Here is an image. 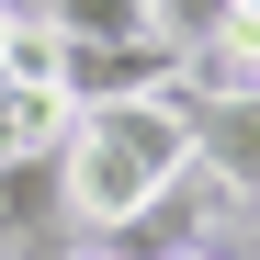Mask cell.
Listing matches in <instances>:
<instances>
[{
	"mask_svg": "<svg viewBox=\"0 0 260 260\" xmlns=\"http://www.w3.org/2000/svg\"><path fill=\"white\" fill-rule=\"evenodd\" d=\"M0 12H34V0H0Z\"/></svg>",
	"mask_w": 260,
	"mask_h": 260,
	"instance_id": "8",
	"label": "cell"
},
{
	"mask_svg": "<svg viewBox=\"0 0 260 260\" xmlns=\"http://www.w3.org/2000/svg\"><path fill=\"white\" fill-rule=\"evenodd\" d=\"M181 147H192V181L260 204V91H238V102H181Z\"/></svg>",
	"mask_w": 260,
	"mask_h": 260,
	"instance_id": "3",
	"label": "cell"
},
{
	"mask_svg": "<svg viewBox=\"0 0 260 260\" xmlns=\"http://www.w3.org/2000/svg\"><path fill=\"white\" fill-rule=\"evenodd\" d=\"M91 260H102V249H91Z\"/></svg>",
	"mask_w": 260,
	"mask_h": 260,
	"instance_id": "11",
	"label": "cell"
},
{
	"mask_svg": "<svg viewBox=\"0 0 260 260\" xmlns=\"http://www.w3.org/2000/svg\"><path fill=\"white\" fill-rule=\"evenodd\" d=\"M226 12H238V23H260V0H226Z\"/></svg>",
	"mask_w": 260,
	"mask_h": 260,
	"instance_id": "7",
	"label": "cell"
},
{
	"mask_svg": "<svg viewBox=\"0 0 260 260\" xmlns=\"http://www.w3.org/2000/svg\"><path fill=\"white\" fill-rule=\"evenodd\" d=\"M181 170H192L181 91H158V102H91V113H68V136H57V181H68L79 226H124V215L147 192H170Z\"/></svg>",
	"mask_w": 260,
	"mask_h": 260,
	"instance_id": "1",
	"label": "cell"
},
{
	"mask_svg": "<svg viewBox=\"0 0 260 260\" xmlns=\"http://www.w3.org/2000/svg\"><path fill=\"white\" fill-rule=\"evenodd\" d=\"M57 226H79L57 158H0V260H46Z\"/></svg>",
	"mask_w": 260,
	"mask_h": 260,
	"instance_id": "4",
	"label": "cell"
},
{
	"mask_svg": "<svg viewBox=\"0 0 260 260\" xmlns=\"http://www.w3.org/2000/svg\"><path fill=\"white\" fill-rule=\"evenodd\" d=\"M181 260H215V249H181Z\"/></svg>",
	"mask_w": 260,
	"mask_h": 260,
	"instance_id": "9",
	"label": "cell"
},
{
	"mask_svg": "<svg viewBox=\"0 0 260 260\" xmlns=\"http://www.w3.org/2000/svg\"><path fill=\"white\" fill-rule=\"evenodd\" d=\"M181 57H170V34H124V46H57V102L91 113V102H158Z\"/></svg>",
	"mask_w": 260,
	"mask_h": 260,
	"instance_id": "2",
	"label": "cell"
},
{
	"mask_svg": "<svg viewBox=\"0 0 260 260\" xmlns=\"http://www.w3.org/2000/svg\"><path fill=\"white\" fill-rule=\"evenodd\" d=\"M57 136H68L57 79H12L0 68V158H57Z\"/></svg>",
	"mask_w": 260,
	"mask_h": 260,
	"instance_id": "5",
	"label": "cell"
},
{
	"mask_svg": "<svg viewBox=\"0 0 260 260\" xmlns=\"http://www.w3.org/2000/svg\"><path fill=\"white\" fill-rule=\"evenodd\" d=\"M0 34H12V12H0Z\"/></svg>",
	"mask_w": 260,
	"mask_h": 260,
	"instance_id": "10",
	"label": "cell"
},
{
	"mask_svg": "<svg viewBox=\"0 0 260 260\" xmlns=\"http://www.w3.org/2000/svg\"><path fill=\"white\" fill-rule=\"evenodd\" d=\"M34 23H46L57 46H124V34H158L147 0H34Z\"/></svg>",
	"mask_w": 260,
	"mask_h": 260,
	"instance_id": "6",
	"label": "cell"
}]
</instances>
